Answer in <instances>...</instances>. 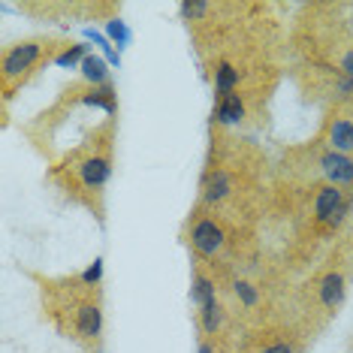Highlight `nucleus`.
Wrapping results in <instances>:
<instances>
[{
  "mask_svg": "<svg viewBox=\"0 0 353 353\" xmlns=\"http://www.w3.org/2000/svg\"><path fill=\"white\" fill-rule=\"evenodd\" d=\"M350 199L344 194V188H335V184H323L314 196V218L326 227H341L344 218L350 212Z\"/></svg>",
  "mask_w": 353,
  "mask_h": 353,
  "instance_id": "obj_1",
  "label": "nucleus"
},
{
  "mask_svg": "<svg viewBox=\"0 0 353 353\" xmlns=\"http://www.w3.org/2000/svg\"><path fill=\"white\" fill-rule=\"evenodd\" d=\"M39 54H43V43H39V39H28V43L12 46V49L3 54V82L10 85L15 76L28 73L39 61Z\"/></svg>",
  "mask_w": 353,
  "mask_h": 353,
  "instance_id": "obj_2",
  "label": "nucleus"
},
{
  "mask_svg": "<svg viewBox=\"0 0 353 353\" xmlns=\"http://www.w3.org/2000/svg\"><path fill=\"white\" fill-rule=\"evenodd\" d=\"M190 245L199 256H214L223 245V230L221 223H214L212 218H199L190 230Z\"/></svg>",
  "mask_w": 353,
  "mask_h": 353,
  "instance_id": "obj_3",
  "label": "nucleus"
},
{
  "mask_svg": "<svg viewBox=\"0 0 353 353\" xmlns=\"http://www.w3.org/2000/svg\"><path fill=\"white\" fill-rule=\"evenodd\" d=\"M320 170H323L329 184H335V188H350L353 184V157H347V154L326 151V154L320 157Z\"/></svg>",
  "mask_w": 353,
  "mask_h": 353,
  "instance_id": "obj_4",
  "label": "nucleus"
},
{
  "mask_svg": "<svg viewBox=\"0 0 353 353\" xmlns=\"http://www.w3.org/2000/svg\"><path fill=\"white\" fill-rule=\"evenodd\" d=\"M109 175H112V163H109L106 154H94V157L82 160V166H79V179H82V184L88 190L106 188Z\"/></svg>",
  "mask_w": 353,
  "mask_h": 353,
  "instance_id": "obj_5",
  "label": "nucleus"
},
{
  "mask_svg": "<svg viewBox=\"0 0 353 353\" xmlns=\"http://www.w3.org/2000/svg\"><path fill=\"white\" fill-rule=\"evenodd\" d=\"M326 139H329V151H339V154L353 157V118L335 115L332 121H329Z\"/></svg>",
  "mask_w": 353,
  "mask_h": 353,
  "instance_id": "obj_6",
  "label": "nucleus"
},
{
  "mask_svg": "<svg viewBox=\"0 0 353 353\" xmlns=\"http://www.w3.org/2000/svg\"><path fill=\"white\" fill-rule=\"evenodd\" d=\"M100 329H103V311H100V305L97 302L79 305V311H76V332H79V339L97 341Z\"/></svg>",
  "mask_w": 353,
  "mask_h": 353,
  "instance_id": "obj_7",
  "label": "nucleus"
},
{
  "mask_svg": "<svg viewBox=\"0 0 353 353\" xmlns=\"http://www.w3.org/2000/svg\"><path fill=\"white\" fill-rule=\"evenodd\" d=\"M320 302H323V308L329 311H339L344 305V293H347V284H344V275L341 272H329V275L320 281Z\"/></svg>",
  "mask_w": 353,
  "mask_h": 353,
  "instance_id": "obj_8",
  "label": "nucleus"
},
{
  "mask_svg": "<svg viewBox=\"0 0 353 353\" xmlns=\"http://www.w3.org/2000/svg\"><path fill=\"white\" fill-rule=\"evenodd\" d=\"M230 190H232V179H230L227 170H212V172L205 175V184H203V199H205V205L223 203V199L230 196Z\"/></svg>",
  "mask_w": 353,
  "mask_h": 353,
  "instance_id": "obj_9",
  "label": "nucleus"
},
{
  "mask_svg": "<svg viewBox=\"0 0 353 353\" xmlns=\"http://www.w3.org/2000/svg\"><path fill=\"white\" fill-rule=\"evenodd\" d=\"M245 118V103L239 94H227V97L214 100V121L218 124H239Z\"/></svg>",
  "mask_w": 353,
  "mask_h": 353,
  "instance_id": "obj_10",
  "label": "nucleus"
},
{
  "mask_svg": "<svg viewBox=\"0 0 353 353\" xmlns=\"http://www.w3.org/2000/svg\"><path fill=\"white\" fill-rule=\"evenodd\" d=\"M82 76H85V82H91L94 88L109 85V63H106V58H100V54H88V58L82 61Z\"/></svg>",
  "mask_w": 353,
  "mask_h": 353,
  "instance_id": "obj_11",
  "label": "nucleus"
},
{
  "mask_svg": "<svg viewBox=\"0 0 353 353\" xmlns=\"http://www.w3.org/2000/svg\"><path fill=\"white\" fill-rule=\"evenodd\" d=\"M236 85H239V70L223 61L221 67L214 70V100L227 97V94H236Z\"/></svg>",
  "mask_w": 353,
  "mask_h": 353,
  "instance_id": "obj_12",
  "label": "nucleus"
},
{
  "mask_svg": "<svg viewBox=\"0 0 353 353\" xmlns=\"http://www.w3.org/2000/svg\"><path fill=\"white\" fill-rule=\"evenodd\" d=\"M82 103H88V106H97L103 112H109V115H115V109H118V103H115V88L109 85H100V88H91V91L82 97Z\"/></svg>",
  "mask_w": 353,
  "mask_h": 353,
  "instance_id": "obj_13",
  "label": "nucleus"
},
{
  "mask_svg": "<svg viewBox=\"0 0 353 353\" xmlns=\"http://www.w3.org/2000/svg\"><path fill=\"white\" fill-rule=\"evenodd\" d=\"M85 39H91L94 46H100V52H103V58H106L109 67H121V54L115 52V46H112L109 37H103L100 30H94V28H85Z\"/></svg>",
  "mask_w": 353,
  "mask_h": 353,
  "instance_id": "obj_14",
  "label": "nucleus"
},
{
  "mask_svg": "<svg viewBox=\"0 0 353 353\" xmlns=\"http://www.w3.org/2000/svg\"><path fill=\"white\" fill-rule=\"evenodd\" d=\"M190 299H194V305H196L199 311H203L205 305L218 302V299H214V284L205 275H196L194 278V287H190Z\"/></svg>",
  "mask_w": 353,
  "mask_h": 353,
  "instance_id": "obj_15",
  "label": "nucleus"
},
{
  "mask_svg": "<svg viewBox=\"0 0 353 353\" xmlns=\"http://www.w3.org/2000/svg\"><path fill=\"white\" fill-rule=\"evenodd\" d=\"M221 320H223V314H221L218 302L205 305V308L199 311V326H203L205 335H214V332H218V329H221Z\"/></svg>",
  "mask_w": 353,
  "mask_h": 353,
  "instance_id": "obj_16",
  "label": "nucleus"
},
{
  "mask_svg": "<svg viewBox=\"0 0 353 353\" xmlns=\"http://www.w3.org/2000/svg\"><path fill=\"white\" fill-rule=\"evenodd\" d=\"M106 34H109V39L118 46V49H127V46H130V39H133L130 28H127L121 19H112L109 25H106Z\"/></svg>",
  "mask_w": 353,
  "mask_h": 353,
  "instance_id": "obj_17",
  "label": "nucleus"
},
{
  "mask_svg": "<svg viewBox=\"0 0 353 353\" xmlns=\"http://www.w3.org/2000/svg\"><path fill=\"white\" fill-rule=\"evenodd\" d=\"M85 58H88V46L82 43V46H70V49H63L58 58H54V63H58V67H70V70H73L76 63L82 67Z\"/></svg>",
  "mask_w": 353,
  "mask_h": 353,
  "instance_id": "obj_18",
  "label": "nucleus"
},
{
  "mask_svg": "<svg viewBox=\"0 0 353 353\" xmlns=\"http://www.w3.org/2000/svg\"><path fill=\"white\" fill-rule=\"evenodd\" d=\"M232 290H236V296L242 299V305H248V308H254V305L260 302V293H256V287L248 284V281H236V284H232Z\"/></svg>",
  "mask_w": 353,
  "mask_h": 353,
  "instance_id": "obj_19",
  "label": "nucleus"
},
{
  "mask_svg": "<svg viewBox=\"0 0 353 353\" xmlns=\"http://www.w3.org/2000/svg\"><path fill=\"white\" fill-rule=\"evenodd\" d=\"M179 10H181L184 19H203V15L212 10V3H203V0H184Z\"/></svg>",
  "mask_w": 353,
  "mask_h": 353,
  "instance_id": "obj_20",
  "label": "nucleus"
},
{
  "mask_svg": "<svg viewBox=\"0 0 353 353\" xmlns=\"http://www.w3.org/2000/svg\"><path fill=\"white\" fill-rule=\"evenodd\" d=\"M100 278H103V260L97 256V260H94L91 266H88V269L82 272V284H88V287H91V284H97Z\"/></svg>",
  "mask_w": 353,
  "mask_h": 353,
  "instance_id": "obj_21",
  "label": "nucleus"
},
{
  "mask_svg": "<svg viewBox=\"0 0 353 353\" xmlns=\"http://www.w3.org/2000/svg\"><path fill=\"white\" fill-rule=\"evenodd\" d=\"M341 76L353 79V49H350V52H344V58H341Z\"/></svg>",
  "mask_w": 353,
  "mask_h": 353,
  "instance_id": "obj_22",
  "label": "nucleus"
},
{
  "mask_svg": "<svg viewBox=\"0 0 353 353\" xmlns=\"http://www.w3.org/2000/svg\"><path fill=\"white\" fill-rule=\"evenodd\" d=\"M335 91H339L341 97H347V94H353V79L341 76V79H339V85H335Z\"/></svg>",
  "mask_w": 353,
  "mask_h": 353,
  "instance_id": "obj_23",
  "label": "nucleus"
},
{
  "mask_svg": "<svg viewBox=\"0 0 353 353\" xmlns=\"http://www.w3.org/2000/svg\"><path fill=\"white\" fill-rule=\"evenodd\" d=\"M263 353H293L290 344H272V347H266Z\"/></svg>",
  "mask_w": 353,
  "mask_h": 353,
  "instance_id": "obj_24",
  "label": "nucleus"
},
{
  "mask_svg": "<svg viewBox=\"0 0 353 353\" xmlns=\"http://www.w3.org/2000/svg\"><path fill=\"white\" fill-rule=\"evenodd\" d=\"M199 353H214V344L212 341H203V344H199Z\"/></svg>",
  "mask_w": 353,
  "mask_h": 353,
  "instance_id": "obj_25",
  "label": "nucleus"
}]
</instances>
